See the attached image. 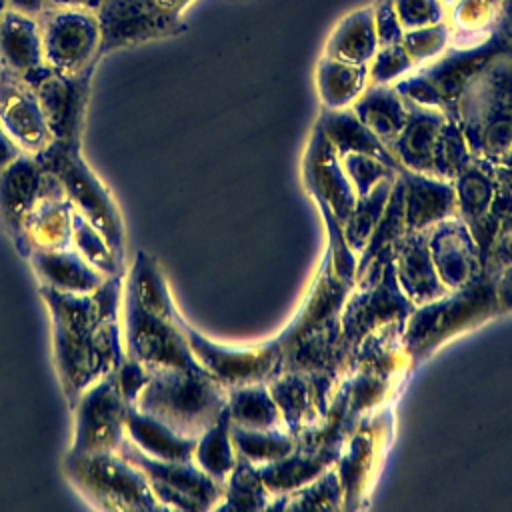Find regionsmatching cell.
<instances>
[{"instance_id": "6da1fadb", "label": "cell", "mask_w": 512, "mask_h": 512, "mask_svg": "<svg viewBox=\"0 0 512 512\" xmlns=\"http://www.w3.org/2000/svg\"><path fill=\"white\" fill-rule=\"evenodd\" d=\"M124 274L108 276L92 292H58L38 284L50 316L52 364L70 404L126 358L122 338Z\"/></svg>"}, {"instance_id": "7a4b0ae2", "label": "cell", "mask_w": 512, "mask_h": 512, "mask_svg": "<svg viewBox=\"0 0 512 512\" xmlns=\"http://www.w3.org/2000/svg\"><path fill=\"white\" fill-rule=\"evenodd\" d=\"M454 120L474 156L512 168V46L470 82Z\"/></svg>"}, {"instance_id": "3957f363", "label": "cell", "mask_w": 512, "mask_h": 512, "mask_svg": "<svg viewBox=\"0 0 512 512\" xmlns=\"http://www.w3.org/2000/svg\"><path fill=\"white\" fill-rule=\"evenodd\" d=\"M228 404L224 388L206 370L164 368L150 372L134 406L158 418L178 434L198 438Z\"/></svg>"}, {"instance_id": "277c9868", "label": "cell", "mask_w": 512, "mask_h": 512, "mask_svg": "<svg viewBox=\"0 0 512 512\" xmlns=\"http://www.w3.org/2000/svg\"><path fill=\"white\" fill-rule=\"evenodd\" d=\"M496 312H500L496 278L482 272L468 284L414 306L402 330L404 354L408 360H422L452 336L482 324Z\"/></svg>"}, {"instance_id": "5b68a950", "label": "cell", "mask_w": 512, "mask_h": 512, "mask_svg": "<svg viewBox=\"0 0 512 512\" xmlns=\"http://www.w3.org/2000/svg\"><path fill=\"white\" fill-rule=\"evenodd\" d=\"M510 46L512 40L496 26L490 36L474 44H450L436 60L394 82V88L420 106L438 108L456 118L458 102L470 82Z\"/></svg>"}, {"instance_id": "8992f818", "label": "cell", "mask_w": 512, "mask_h": 512, "mask_svg": "<svg viewBox=\"0 0 512 512\" xmlns=\"http://www.w3.org/2000/svg\"><path fill=\"white\" fill-rule=\"evenodd\" d=\"M62 472L74 492L94 510L146 512L164 510L144 472L120 450L64 454Z\"/></svg>"}, {"instance_id": "52a82bcc", "label": "cell", "mask_w": 512, "mask_h": 512, "mask_svg": "<svg viewBox=\"0 0 512 512\" xmlns=\"http://www.w3.org/2000/svg\"><path fill=\"white\" fill-rule=\"evenodd\" d=\"M34 156L60 180L72 208L98 228L126 260V224L120 206L106 182L86 162L82 144L50 142L48 148Z\"/></svg>"}, {"instance_id": "ba28073f", "label": "cell", "mask_w": 512, "mask_h": 512, "mask_svg": "<svg viewBox=\"0 0 512 512\" xmlns=\"http://www.w3.org/2000/svg\"><path fill=\"white\" fill-rule=\"evenodd\" d=\"M354 290L340 310V342L350 358L356 344L384 324L406 326L414 302L400 290L394 270V250L380 252L354 280Z\"/></svg>"}, {"instance_id": "9c48e42d", "label": "cell", "mask_w": 512, "mask_h": 512, "mask_svg": "<svg viewBox=\"0 0 512 512\" xmlns=\"http://www.w3.org/2000/svg\"><path fill=\"white\" fill-rule=\"evenodd\" d=\"M172 318L144 310L122 294V338L126 356L140 362L150 372L164 368L204 370L194 358L188 340Z\"/></svg>"}, {"instance_id": "30bf717a", "label": "cell", "mask_w": 512, "mask_h": 512, "mask_svg": "<svg viewBox=\"0 0 512 512\" xmlns=\"http://www.w3.org/2000/svg\"><path fill=\"white\" fill-rule=\"evenodd\" d=\"M120 452L144 472L164 510H212L222 500L224 484L210 478L194 460H158L138 450L128 438Z\"/></svg>"}, {"instance_id": "8fae6325", "label": "cell", "mask_w": 512, "mask_h": 512, "mask_svg": "<svg viewBox=\"0 0 512 512\" xmlns=\"http://www.w3.org/2000/svg\"><path fill=\"white\" fill-rule=\"evenodd\" d=\"M126 400L120 392L116 370L90 384L70 404L72 440L68 452L120 450L126 440Z\"/></svg>"}, {"instance_id": "7c38bea8", "label": "cell", "mask_w": 512, "mask_h": 512, "mask_svg": "<svg viewBox=\"0 0 512 512\" xmlns=\"http://www.w3.org/2000/svg\"><path fill=\"white\" fill-rule=\"evenodd\" d=\"M46 66L58 74L96 70L100 54V26L96 10L50 6L40 18Z\"/></svg>"}, {"instance_id": "4fadbf2b", "label": "cell", "mask_w": 512, "mask_h": 512, "mask_svg": "<svg viewBox=\"0 0 512 512\" xmlns=\"http://www.w3.org/2000/svg\"><path fill=\"white\" fill-rule=\"evenodd\" d=\"M96 18L102 58L122 48L180 36L188 28L184 16H172L152 0H102Z\"/></svg>"}, {"instance_id": "5bb4252c", "label": "cell", "mask_w": 512, "mask_h": 512, "mask_svg": "<svg viewBox=\"0 0 512 512\" xmlns=\"http://www.w3.org/2000/svg\"><path fill=\"white\" fill-rule=\"evenodd\" d=\"M178 324L198 364L224 388L268 382L272 376L282 372V352L276 340L256 348H232L216 344L200 334L182 318V314H178Z\"/></svg>"}, {"instance_id": "9a60e30c", "label": "cell", "mask_w": 512, "mask_h": 512, "mask_svg": "<svg viewBox=\"0 0 512 512\" xmlns=\"http://www.w3.org/2000/svg\"><path fill=\"white\" fill-rule=\"evenodd\" d=\"M92 76L94 70L82 74H58L48 68L30 84L44 110L52 142L82 144Z\"/></svg>"}, {"instance_id": "2e32d148", "label": "cell", "mask_w": 512, "mask_h": 512, "mask_svg": "<svg viewBox=\"0 0 512 512\" xmlns=\"http://www.w3.org/2000/svg\"><path fill=\"white\" fill-rule=\"evenodd\" d=\"M58 184V178L32 154H22L0 170V226L18 254L24 246L26 220Z\"/></svg>"}, {"instance_id": "e0dca14e", "label": "cell", "mask_w": 512, "mask_h": 512, "mask_svg": "<svg viewBox=\"0 0 512 512\" xmlns=\"http://www.w3.org/2000/svg\"><path fill=\"white\" fill-rule=\"evenodd\" d=\"M302 180L312 198L328 204L340 224H344L356 204V192L344 172L342 158L316 122L302 158Z\"/></svg>"}, {"instance_id": "ac0fdd59", "label": "cell", "mask_w": 512, "mask_h": 512, "mask_svg": "<svg viewBox=\"0 0 512 512\" xmlns=\"http://www.w3.org/2000/svg\"><path fill=\"white\" fill-rule=\"evenodd\" d=\"M0 124L24 154L34 156L52 142L34 88L6 72H0Z\"/></svg>"}, {"instance_id": "d6986e66", "label": "cell", "mask_w": 512, "mask_h": 512, "mask_svg": "<svg viewBox=\"0 0 512 512\" xmlns=\"http://www.w3.org/2000/svg\"><path fill=\"white\" fill-rule=\"evenodd\" d=\"M428 250L448 290H456L482 274L478 244L460 216L446 218L428 228Z\"/></svg>"}, {"instance_id": "ffe728a7", "label": "cell", "mask_w": 512, "mask_h": 512, "mask_svg": "<svg viewBox=\"0 0 512 512\" xmlns=\"http://www.w3.org/2000/svg\"><path fill=\"white\" fill-rule=\"evenodd\" d=\"M0 72L32 84L48 70L36 16L6 8L0 14Z\"/></svg>"}, {"instance_id": "44dd1931", "label": "cell", "mask_w": 512, "mask_h": 512, "mask_svg": "<svg viewBox=\"0 0 512 512\" xmlns=\"http://www.w3.org/2000/svg\"><path fill=\"white\" fill-rule=\"evenodd\" d=\"M398 176L404 184V220L408 232L428 230L446 218L458 216L452 180L406 168H402Z\"/></svg>"}, {"instance_id": "7402d4cb", "label": "cell", "mask_w": 512, "mask_h": 512, "mask_svg": "<svg viewBox=\"0 0 512 512\" xmlns=\"http://www.w3.org/2000/svg\"><path fill=\"white\" fill-rule=\"evenodd\" d=\"M394 270L400 290L416 304L432 302L448 292L428 250V230H410L394 246Z\"/></svg>"}, {"instance_id": "603a6c76", "label": "cell", "mask_w": 512, "mask_h": 512, "mask_svg": "<svg viewBox=\"0 0 512 512\" xmlns=\"http://www.w3.org/2000/svg\"><path fill=\"white\" fill-rule=\"evenodd\" d=\"M404 102H406L408 118L400 134L388 144V150L392 152V156L398 160L402 168L412 172L432 174L436 142L448 114H444L438 108L420 106L408 98H404Z\"/></svg>"}, {"instance_id": "cb8c5ba5", "label": "cell", "mask_w": 512, "mask_h": 512, "mask_svg": "<svg viewBox=\"0 0 512 512\" xmlns=\"http://www.w3.org/2000/svg\"><path fill=\"white\" fill-rule=\"evenodd\" d=\"M344 442H332V444H300L296 442L294 450L274 462L258 466L264 486L270 490L272 496L288 494L316 476H320L324 470H328L330 464L336 462L340 456Z\"/></svg>"}, {"instance_id": "d4e9b609", "label": "cell", "mask_w": 512, "mask_h": 512, "mask_svg": "<svg viewBox=\"0 0 512 512\" xmlns=\"http://www.w3.org/2000/svg\"><path fill=\"white\" fill-rule=\"evenodd\" d=\"M26 260L38 284L58 292H92L108 278L90 266L72 246L58 250H32Z\"/></svg>"}, {"instance_id": "484cf974", "label": "cell", "mask_w": 512, "mask_h": 512, "mask_svg": "<svg viewBox=\"0 0 512 512\" xmlns=\"http://www.w3.org/2000/svg\"><path fill=\"white\" fill-rule=\"evenodd\" d=\"M72 216L74 208L68 202L62 184H58L36 204L26 220L20 256L26 258L32 250H58L72 246Z\"/></svg>"}, {"instance_id": "4316f807", "label": "cell", "mask_w": 512, "mask_h": 512, "mask_svg": "<svg viewBox=\"0 0 512 512\" xmlns=\"http://www.w3.org/2000/svg\"><path fill=\"white\" fill-rule=\"evenodd\" d=\"M126 438L144 454L158 460H192L198 438L178 434L134 404L126 408Z\"/></svg>"}, {"instance_id": "83f0119b", "label": "cell", "mask_w": 512, "mask_h": 512, "mask_svg": "<svg viewBox=\"0 0 512 512\" xmlns=\"http://www.w3.org/2000/svg\"><path fill=\"white\" fill-rule=\"evenodd\" d=\"M452 182L456 190V214L474 234L486 220L496 194V164L472 156Z\"/></svg>"}, {"instance_id": "f1b7e54d", "label": "cell", "mask_w": 512, "mask_h": 512, "mask_svg": "<svg viewBox=\"0 0 512 512\" xmlns=\"http://www.w3.org/2000/svg\"><path fill=\"white\" fill-rule=\"evenodd\" d=\"M376 50L378 36L374 26V8L368 4L338 20L324 44L322 54L348 64H370Z\"/></svg>"}, {"instance_id": "f546056e", "label": "cell", "mask_w": 512, "mask_h": 512, "mask_svg": "<svg viewBox=\"0 0 512 512\" xmlns=\"http://www.w3.org/2000/svg\"><path fill=\"white\" fill-rule=\"evenodd\" d=\"M350 110L386 148L400 134L408 118L406 102L394 84H368Z\"/></svg>"}, {"instance_id": "4dcf8cb0", "label": "cell", "mask_w": 512, "mask_h": 512, "mask_svg": "<svg viewBox=\"0 0 512 512\" xmlns=\"http://www.w3.org/2000/svg\"><path fill=\"white\" fill-rule=\"evenodd\" d=\"M320 128L324 130L326 138L338 152V156H346L350 152H364L370 156H376L396 172L402 170L398 160L392 156V152L386 148L384 142H380L360 120L350 108H340V110H328L322 108L320 116L316 120Z\"/></svg>"}, {"instance_id": "1f68e13d", "label": "cell", "mask_w": 512, "mask_h": 512, "mask_svg": "<svg viewBox=\"0 0 512 512\" xmlns=\"http://www.w3.org/2000/svg\"><path fill=\"white\" fill-rule=\"evenodd\" d=\"M314 84L322 108H350L368 86V64H348L322 54L316 62Z\"/></svg>"}, {"instance_id": "d6a6232c", "label": "cell", "mask_w": 512, "mask_h": 512, "mask_svg": "<svg viewBox=\"0 0 512 512\" xmlns=\"http://www.w3.org/2000/svg\"><path fill=\"white\" fill-rule=\"evenodd\" d=\"M268 390L280 410L284 426L296 436L304 426L320 418L314 402L312 380L298 370H282L268 380Z\"/></svg>"}, {"instance_id": "836d02e7", "label": "cell", "mask_w": 512, "mask_h": 512, "mask_svg": "<svg viewBox=\"0 0 512 512\" xmlns=\"http://www.w3.org/2000/svg\"><path fill=\"white\" fill-rule=\"evenodd\" d=\"M228 414L232 424L244 428H280L284 426L280 410L268 390V382H254L228 388Z\"/></svg>"}, {"instance_id": "e575fe53", "label": "cell", "mask_w": 512, "mask_h": 512, "mask_svg": "<svg viewBox=\"0 0 512 512\" xmlns=\"http://www.w3.org/2000/svg\"><path fill=\"white\" fill-rule=\"evenodd\" d=\"M232 420L228 414V406L224 412L216 418V422L204 430L194 446V456L192 460L216 482L224 484L232 468L236 466L238 452L232 442V432H230Z\"/></svg>"}, {"instance_id": "d590c367", "label": "cell", "mask_w": 512, "mask_h": 512, "mask_svg": "<svg viewBox=\"0 0 512 512\" xmlns=\"http://www.w3.org/2000/svg\"><path fill=\"white\" fill-rule=\"evenodd\" d=\"M274 496L264 486L260 470L248 458L238 454L236 466L224 482V494L218 510H262L270 506Z\"/></svg>"}, {"instance_id": "8d00e7d4", "label": "cell", "mask_w": 512, "mask_h": 512, "mask_svg": "<svg viewBox=\"0 0 512 512\" xmlns=\"http://www.w3.org/2000/svg\"><path fill=\"white\" fill-rule=\"evenodd\" d=\"M502 0H456L448 8L452 44H474L494 32Z\"/></svg>"}, {"instance_id": "74e56055", "label": "cell", "mask_w": 512, "mask_h": 512, "mask_svg": "<svg viewBox=\"0 0 512 512\" xmlns=\"http://www.w3.org/2000/svg\"><path fill=\"white\" fill-rule=\"evenodd\" d=\"M396 176L398 174L382 178L368 194L356 198V204H354L348 220L342 224L346 242L354 254H362V250L366 248V244L386 208V202H388V196H390Z\"/></svg>"}, {"instance_id": "f35d334b", "label": "cell", "mask_w": 512, "mask_h": 512, "mask_svg": "<svg viewBox=\"0 0 512 512\" xmlns=\"http://www.w3.org/2000/svg\"><path fill=\"white\" fill-rule=\"evenodd\" d=\"M230 432L236 452L256 466L280 460L288 456L296 446V436L286 426L258 430L232 424Z\"/></svg>"}, {"instance_id": "ab89813d", "label": "cell", "mask_w": 512, "mask_h": 512, "mask_svg": "<svg viewBox=\"0 0 512 512\" xmlns=\"http://www.w3.org/2000/svg\"><path fill=\"white\" fill-rule=\"evenodd\" d=\"M406 220H404V184L400 176H396L394 186L390 190L386 208L366 244V248L360 254L358 266H356V276L362 274V270L384 250H394V246L402 240L406 234Z\"/></svg>"}, {"instance_id": "60d3db41", "label": "cell", "mask_w": 512, "mask_h": 512, "mask_svg": "<svg viewBox=\"0 0 512 512\" xmlns=\"http://www.w3.org/2000/svg\"><path fill=\"white\" fill-rule=\"evenodd\" d=\"M374 436L370 430H358L346 446H342L338 462V478L344 492V506L352 508L354 500L362 494V484L370 472Z\"/></svg>"}, {"instance_id": "b9f144b4", "label": "cell", "mask_w": 512, "mask_h": 512, "mask_svg": "<svg viewBox=\"0 0 512 512\" xmlns=\"http://www.w3.org/2000/svg\"><path fill=\"white\" fill-rule=\"evenodd\" d=\"M344 506V492L336 470H324L320 476L310 480L308 484L274 496L268 508L282 510H336Z\"/></svg>"}, {"instance_id": "7bdbcfd3", "label": "cell", "mask_w": 512, "mask_h": 512, "mask_svg": "<svg viewBox=\"0 0 512 512\" xmlns=\"http://www.w3.org/2000/svg\"><path fill=\"white\" fill-rule=\"evenodd\" d=\"M72 248L104 276L126 272V260L112 248L106 236L76 210L72 216Z\"/></svg>"}, {"instance_id": "ee69618b", "label": "cell", "mask_w": 512, "mask_h": 512, "mask_svg": "<svg viewBox=\"0 0 512 512\" xmlns=\"http://www.w3.org/2000/svg\"><path fill=\"white\" fill-rule=\"evenodd\" d=\"M472 150L468 148V142L454 118H446L436 150H434V162H432V174L444 180H454L460 170L470 162Z\"/></svg>"}, {"instance_id": "f6af8a7d", "label": "cell", "mask_w": 512, "mask_h": 512, "mask_svg": "<svg viewBox=\"0 0 512 512\" xmlns=\"http://www.w3.org/2000/svg\"><path fill=\"white\" fill-rule=\"evenodd\" d=\"M314 200L318 204V210H320V214H322V218L326 222V230H328V252H326V258L330 262V268H332V272L336 274L338 280H342L348 286H354L358 260H356V254L352 252V248L346 242L344 228L336 220V216L332 214V210L328 208V204L324 200H320V198H314Z\"/></svg>"}, {"instance_id": "bcb514c9", "label": "cell", "mask_w": 512, "mask_h": 512, "mask_svg": "<svg viewBox=\"0 0 512 512\" xmlns=\"http://www.w3.org/2000/svg\"><path fill=\"white\" fill-rule=\"evenodd\" d=\"M402 44L416 68L436 60L452 44V28L448 24V18L432 26L406 30L402 36Z\"/></svg>"}, {"instance_id": "7dc6e473", "label": "cell", "mask_w": 512, "mask_h": 512, "mask_svg": "<svg viewBox=\"0 0 512 512\" xmlns=\"http://www.w3.org/2000/svg\"><path fill=\"white\" fill-rule=\"evenodd\" d=\"M414 62L402 42L378 46L368 64V84H394L414 70Z\"/></svg>"}, {"instance_id": "c3c4849f", "label": "cell", "mask_w": 512, "mask_h": 512, "mask_svg": "<svg viewBox=\"0 0 512 512\" xmlns=\"http://www.w3.org/2000/svg\"><path fill=\"white\" fill-rule=\"evenodd\" d=\"M342 166L358 198L368 194L382 178L398 174L394 168H390L376 156L364 152H350L342 156Z\"/></svg>"}, {"instance_id": "681fc988", "label": "cell", "mask_w": 512, "mask_h": 512, "mask_svg": "<svg viewBox=\"0 0 512 512\" xmlns=\"http://www.w3.org/2000/svg\"><path fill=\"white\" fill-rule=\"evenodd\" d=\"M392 4L404 32L432 26L448 18V8L442 0H392Z\"/></svg>"}, {"instance_id": "f907efd6", "label": "cell", "mask_w": 512, "mask_h": 512, "mask_svg": "<svg viewBox=\"0 0 512 512\" xmlns=\"http://www.w3.org/2000/svg\"><path fill=\"white\" fill-rule=\"evenodd\" d=\"M372 8H374V26L378 36V46L402 42L404 28L396 16L392 0H376Z\"/></svg>"}, {"instance_id": "816d5d0a", "label": "cell", "mask_w": 512, "mask_h": 512, "mask_svg": "<svg viewBox=\"0 0 512 512\" xmlns=\"http://www.w3.org/2000/svg\"><path fill=\"white\" fill-rule=\"evenodd\" d=\"M150 378V370L144 368L140 362L132 360V358H124L122 364L116 368V380L120 386V392L126 400V404H134L140 390L146 386Z\"/></svg>"}, {"instance_id": "f5cc1de1", "label": "cell", "mask_w": 512, "mask_h": 512, "mask_svg": "<svg viewBox=\"0 0 512 512\" xmlns=\"http://www.w3.org/2000/svg\"><path fill=\"white\" fill-rule=\"evenodd\" d=\"M496 294H498L500 310H512V266L498 274Z\"/></svg>"}, {"instance_id": "db71d44e", "label": "cell", "mask_w": 512, "mask_h": 512, "mask_svg": "<svg viewBox=\"0 0 512 512\" xmlns=\"http://www.w3.org/2000/svg\"><path fill=\"white\" fill-rule=\"evenodd\" d=\"M24 152L18 148V144L8 136V132L4 130V126L0 124V170L6 168L12 160H16L18 156H22Z\"/></svg>"}, {"instance_id": "11a10c76", "label": "cell", "mask_w": 512, "mask_h": 512, "mask_svg": "<svg viewBox=\"0 0 512 512\" xmlns=\"http://www.w3.org/2000/svg\"><path fill=\"white\" fill-rule=\"evenodd\" d=\"M8 8L40 18L50 8V2L48 0H8Z\"/></svg>"}, {"instance_id": "9f6ffc18", "label": "cell", "mask_w": 512, "mask_h": 512, "mask_svg": "<svg viewBox=\"0 0 512 512\" xmlns=\"http://www.w3.org/2000/svg\"><path fill=\"white\" fill-rule=\"evenodd\" d=\"M160 10L172 14V16H182L186 12V8L194 2V0H152Z\"/></svg>"}, {"instance_id": "6f0895ef", "label": "cell", "mask_w": 512, "mask_h": 512, "mask_svg": "<svg viewBox=\"0 0 512 512\" xmlns=\"http://www.w3.org/2000/svg\"><path fill=\"white\" fill-rule=\"evenodd\" d=\"M498 28L512 40V0H502Z\"/></svg>"}, {"instance_id": "680465c9", "label": "cell", "mask_w": 512, "mask_h": 512, "mask_svg": "<svg viewBox=\"0 0 512 512\" xmlns=\"http://www.w3.org/2000/svg\"><path fill=\"white\" fill-rule=\"evenodd\" d=\"M50 6H62V8H88L96 10L102 0H48Z\"/></svg>"}, {"instance_id": "91938a15", "label": "cell", "mask_w": 512, "mask_h": 512, "mask_svg": "<svg viewBox=\"0 0 512 512\" xmlns=\"http://www.w3.org/2000/svg\"><path fill=\"white\" fill-rule=\"evenodd\" d=\"M8 8V0H0V14Z\"/></svg>"}, {"instance_id": "94428289", "label": "cell", "mask_w": 512, "mask_h": 512, "mask_svg": "<svg viewBox=\"0 0 512 512\" xmlns=\"http://www.w3.org/2000/svg\"><path fill=\"white\" fill-rule=\"evenodd\" d=\"M442 2H444V4H446V8H450V6H452V4H454V2H456V0H442Z\"/></svg>"}, {"instance_id": "6125c7cd", "label": "cell", "mask_w": 512, "mask_h": 512, "mask_svg": "<svg viewBox=\"0 0 512 512\" xmlns=\"http://www.w3.org/2000/svg\"><path fill=\"white\" fill-rule=\"evenodd\" d=\"M230 2H244V0H230Z\"/></svg>"}]
</instances>
